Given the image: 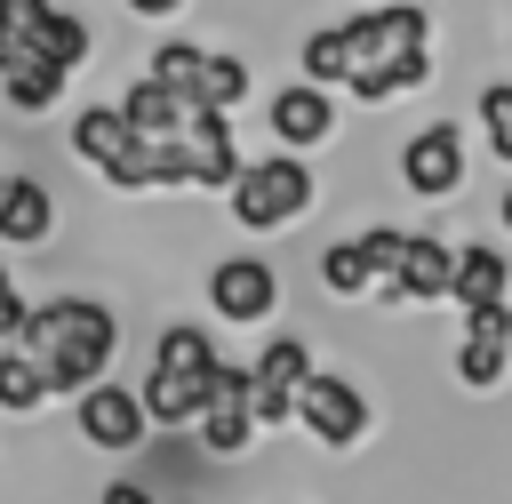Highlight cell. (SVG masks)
<instances>
[{
    "mask_svg": "<svg viewBox=\"0 0 512 504\" xmlns=\"http://www.w3.org/2000/svg\"><path fill=\"white\" fill-rule=\"evenodd\" d=\"M176 144H184V160H192V184H200V192H224V184L240 176V152H232V128H224V112H216V104H192V112H184V128H176Z\"/></svg>",
    "mask_w": 512,
    "mask_h": 504,
    "instance_id": "cell-14",
    "label": "cell"
},
{
    "mask_svg": "<svg viewBox=\"0 0 512 504\" xmlns=\"http://www.w3.org/2000/svg\"><path fill=\"white\" fill-rule=\"evenodd\" d=\"M48 224H56V200H48V184H32V176H8V192H0V240H16V248H40V240H48Z\"/></svg>",
    "mask_w": 512,
    "mask_h": 504,
    "instance_id": "cell-19",
    "label": "cell"
},
{
    "mask_svg": "<svg viewBox=\"0 0 512 504\" xmlns=\"http://www.w3.org/2000/svg\"><path fill=\"white\" fill-rule=\"evenodd\" d=\"M120 8H128V16H176L184 0H120Z\"/></svg>",
    "mask_w": 512,
    "mask_h": 504,
    "instance_id": "cell-30",
    "label": "cell"
},
{
    "mask_svg": "<svg viewBox=\"0 0 512 504\" xmlns=\"http://www.w3.org/2000/svg\"><path fill=\"white\" fill-rule=\"evenodd\" d=\"M312 192H320V176H312V160H296V152L240 160V176L224 184V200H232V216H240L248 232H288V224L312 208Z\"/></svg>",
    "mask_w": 512,
    "mask_h": 504,
    "instance_id": "cell-5",
    "label": "cell"
},
{
    "mask_svg": "<svg viewBox=\"0 0 512 504\" xmlns=\"http://www.w3.org/2000/svg\"><path fill=\"white\" fill-rule=\"evenodd\" d=\"M320 448H360L368 440V400H360V384H344V376H304L296 384V408H288Z\"/></svg>",
    "mask_w": 512,
    "mask_h": 504,
    "instance_id": "cell-7",
    "label": "cell"
},
{
    "mask_svg": "<svg viewBox=\"0 0 512 504\" xmlns=\"http://www.w3.org/2000/svg\"><path fill=\"white\" fill-rule=\"evenodd\" d=\"M40 360L48 392H88L104 368H112V344H120V320L96 304V296H56V304H32L24 328L8 336Z\"/></svg>",
    "mask_w": 512,
    "mask_h": 504,
    "instance_id": "cell-2",
    "label": "cell"
},
{
    "mask_svg": "<svg viewBox=\"0 0 512 504\" xmlns=\"http://www.w3.org/2000/svg\"><path fill=\"white\" fill-rule=\"evenodd\" d=\"M88 24L72 16V8H56V0H0V80H16V72H80L88 64Z\"/></svg>",
    "mask_w": 512,
    "mask_h": 504,
    "instance_id": "cell-4",
    "label": "cell"
},
{
    "mask_svg": "<svg viewBox=\"0 0 512 504\" xmlns=\"http://www.w3.org/2000/svg\"><path fill=\"white\" fill-rule=\"evenodd\" d=\"M304 376H312V344H304V336H272V344L256 352V368H248V408H256V424H288Z\"/></svg>",
    "mask_w": 512,
    "mask_h": 504,
    "instance_id": "cell-12",
    "label": "cell"
},
{
    "mask_svg": "<svg viewBox=\"0 0 512 504\" xmlns=\"http://www.w3.org/2000/svg\"><path fill=\"white\" fill-rule=\"evenodd\" d=\"M72 152L112 184V192H160V136H136L112 104H88L72 120Z\"/></svg>",
    "mask_w": 512,
    "mask_h": 504,
    "instance_id": "cell-6",
    "label": "cell"
},
{
    "mask_svg": "<svg viewBox=\"0 0 512 504\" xmlns=\"http://www.w3.org/2000/svg\"><path fill=\"white\" fill-rule=\"evenodd\" d=\"M208 304H216V320L256 328V320L280 312V272H272L264 256H224V264L208 272Z\"/></svg>",
    "mask_w": 512,
    "mask_h": 504,
    "instance_id": "cell-10",
    "label": "cell"
},
{
    "mask_svg": "<svg viewBox=\"0 0 512 504\" xmlns=\"http://www.w3.org/2000/svg\"><path fill=\"white\" fill-rule=\"evenodd\" d=\"M112 112H120V120H128L136 136H176L192 104H184V96H168V88H160L152 72H136V80H128L120 96H112Z\"/></svg>",
    "mask_w": 512,
    "mask_h": 504,
    "instance_id": "cell-17",
    "label": "cell"
},
{
    "mask_svg": "<svg viewBox=\"0 0 512 504\" xmlns=\"http://www.w3.org/2000/svg\"><path fill=\"white\" fill-rule=\"evenodd\" d=\"M48 400V376H40V360L24 352V344H0V408L8 416H32Z\"/></svg>",
    "mask_w": 512,
    "mask_h": 504,
    "instance_id": "cell-20",
    "label": "cell"
},
{
    "mask_svg": "<svg viewBox=\"0 0 512 504\" xmlns=\"http://www.w3.org/2000/svg\"><path fill=\"white\" fill-rule=\"evenodd\" d=\"M448 296H456V304H504V296H512L504 248H456V256H448Z\"/></svg>",
    "mask_w": 512,
    "mask_h": 504,
    "instance_id": "cell-18",
    "label": "cell"
},
{
    "mask_svg": "<svg viewBox=\"0 0 512 504\" xmlns=\"http://www.w3.org/2000/svg\"><path fill=\"white\" fill-rule=\"evenodd\" d=\"M392 304H448V240L408 232L392 264Z\"/></svg>",
    "mask_w": 512,
    "mask_h": 504,
    "instance_id": "cell-16",
    "label": "cell"
},
{
    "mask_svg": "<svg viewBox=\"0 0 512 504\" xmlns=\"http://www.w3.org/2000/svg\"><path fill=\"white\" fill-rule=\"evenodd\" d=\"M296 64H304V80H312V88H336V80H344V32H336V24H320V32H304V48H296Z\"/></svg>",
    "mask_w": 512,
    "mask_h": 504,
    "instance_id": "cell-22",
    "label": "cell"
},
{
    "mask_svg": "<svg viewBox=\"0 0 512 504\" xmlns=\"http://www.w3.org/2000/svg\"><path fill=\"white\" fill-rule=\"evenodd\" d=\"M0 192H8V176H0Z\"/></svg>",
    "mask_w": 512,
    "mask_h": 504,
    "instance_id": "cell-32",
    "label": "cell"
},
{
    "mask_svg": "<svg viewBox=\"0 0 512 504\" xmlns=\"http://www.w3.org/2000/svg\"><path fill=\"white\" fill-rule=\"evenodd\" d=\"M24 312H32V304H24V296H16V272H8V264H0V344H8V336H16V328H24Z\"/></svg>",
    "mask_w": 512,
    "mask_h": 504,
    "instance_id": "cell-28",
    "label": "cell"
},
{
    "mask_svg": "<svg viewBox=\"0 0 512 504\" xmlns=\"http://www.w3.org/2000/svg\"><path fill=\"white\" fill-rule=\"evenodd\" d=\"M0 88H8L16 112H48V104L64 96V72H16V80H0Z\"/></svg>",
    "mask_w": 512,
    "mask_h": 504,
    "instance_id": "cell-27",
    "label": "cell"
},
{
    "mask_svg": "<svg viewBox=\"0 0 512 504\" xmlns=\"http://www.w3.org/2000/svg\"><path fill=\"white\" fill-rule=\"evenodd\" d=\"M400 240H408L400 224H368V232H360V256H368V288H376L384 304H392V264H400Z\"/></svg>",
    "mask_w": 512,
    "mask_h": 504,
    "instance_id": "cell-23",
    "label": "cell"
},
{
    "mask_svg": "<svg viewBox=\"0 0 512 504\" xmlns=\"http://www.w3.org/2000/svg\"><path fill=\"white\" fill-rule=\"evenodd\" d=\"M72 400H80V432H88L96 448H136V440L152 432V424H144V400H136L128 384H104V376H96V384L72 392Z\"/></svg>",
    "mask_w": 512,
    "mask_h": 504,
    "instance_id": "cell-15",
    "label": "cell"
},
{
    "mask_svg": "<svg viewBox=\"0 0 512 504\" xmlns=\"http://www.w3.org/2000/svg\"><path fill=\"white\" fill-rule=\"evenodd\" d=\"M400 184H408L416 200H448V192H464V128H456V120L416 128V136L400 144Z\"/></svg>",
    "mask_w": 512,
    "mask_h": 504,
    "instance_id": "cell-8",
    "label": "cell"
},
{
    "mask_svg": "<svg viewBox=\"0 0 512 504\" xmlns=\"http://www.w3.org/2000/svg\"><path fill=\"white\" fill-rule=\"evenodd\" d=\"M200 64H208V48H192V40H160L152 48V80L168 88V96H184V104H200Z\"/></svg>",
    "mask_w": 512,
    "mask_h": 504,
    "instance_id": "cell-21",
    "label": "cell"
},
{
    "mask_svg": "<svg viewBox=\"0 0 512 504\" xmlns=\"http://www.w3.org/2000/svg\"><path fill=\"white\" fill-rule=\"evenodd\" d=\"M264 120H272L280 152H320V144L336 136V96L312 88V80H288V88L264 104Z\"/></svg>",
    "mask_w": 512,
    "mask_h": 504,
    "instance_id": "cell-13",
    "label": "cell"
},
{
    "mask_svg": "<svg viewBox=\"0 0 512 504\" xmlns=\"http://www.w3.org/2000/svg\"><path fill=\"white\" fill-rule=\"evenodd\" d=\"M480 128H488V152L512 168V80H488L480 88Z\"/></svg>",
    "mask_w": 512,
    "mask_h": 504,
    "instance_id": "cell-26",
    "label": "cell"
},
{
    "mask_svg": "<svg viewBox=\"0 0 512 504\" xmlns=\"http://www.w3.org/2000/svg\"><path fill=\"white\" fill-rule=\"evenodd\" d=\"M496 216H504V224H512V184H504V200H496Z\"/></svg>",
    "mask_w": 512,
    "mask_h": 504,
    "instance_id": "cell-31",
    "label": "cell"
},
{
    "mask_svg": "<svg viewBox=\"0 0 512 504\" xmlns=\"http://www.w3.org/2000/svg\"><path fill=\"white\" fill-rule=\"evenodd\" d=\"M240 96H248V64H240V56H208V64H200V104L232 112Z\"/></svg>",
    "mask_w": 512,
    "mask_h": 504,
    "instance_id": "cell-24",
    "label": "cell"
},
{
    "mask_svg": "<svg viewBox=\"0 0 512 504\" xmlns=\"http://www.w3.org/2000/svg\"><path fill=\"white\" fill-rule=\"evenodd\" d=\"M104 504H152V496H144L136 480H112V488H104Z\"/></svg>",
    "mask_w": 512,
    "mask_h": 504,
    "instance_id": "cell-29",
    "label": "cell"
},
{
    "mask_svg": "<svg viewBox=\"0 0 512 504\" xmlns=\"http://www.w3.org/2000/svg\"><path fill=\"white\" fill-rule=\"evenodd\" d=\"M512 368V296L504 304H464V344H456V384L496 392Z\"/></svg>",
    "mask_w": 512,
    "mask_h": 504,
    "instance_id": "cell-9",
    "label": "cell"
},
{
    "mask_svg": "<svg viewBox=\"0 0 512 504\" xmlns=\"http://www.w3.org/2000/svg\"><path fill=\"white\" fill-rule=\"evenodd\" d=\"M200 448L208 456H240L248 440H256V408H248V368H232V360H216V376H208V400H200Z\"/></svg>",
    "mask_w": 512,
    "mask_h": 504,
    "instance_id": "cell-11",
    "label": "cell"
},
{
    "mask_svg": "<svg viewBox=\"0 0 512 504\" xmlns=\"http://www.w3.org/2000/svg\"><path fill=\"white\" fill-rule=\"evenodd\" d=\"M344 32V96L360 104H400L432 80V16L416 0H368L360 16L336 24Z\"/></svg>",
    "mask_w": 512,
    "mask_h": 504,
    "instance_id": "cell-1",
    "label": "cell"
},
{
    "mask_svg": "<svg viewBox=\"0 0 512 504\" xmlns=\"http://www.w3.org/2000/svg\"><path fill=\"white\" fill-rule=\"evenodd\" d=\"M208 376H216V336L208 328H160V344H152V368H144V384H136V400H144V424H160V432H184L192 416H200V400H208Z\"/></svg>",
    "mask_w": 512,
    "mask_h": 504,
    "instance_id": "cell-3",
    "label": "cell"
},
{
    "mask_svg": "<svg viewBox=\"0 0 512 504\" xmlns=\"http://www.w3.org/2000/svg\"><path fill=\"white\" fill-rule=\"evenodd\" d=\"M320 280H328V296H368V256H360V240H336V248L320 256Z\"/></svg>",
    "mask_w": 512,
    "mask_h": 504,
    "instance_id": "cell-25",
    "label": "cell"
}]
</instances>
